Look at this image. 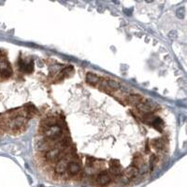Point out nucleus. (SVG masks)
<instances>
[{
  "label": "nucleus",
  "instance_id": "10",
  "mask_svg": "<svg viewBox=\"0 0 187 187\" xmlns=\"http://www.w3.org/2000/svg\"><path fill=\"white\" fill-rule=\"evenodd\" d=\"M24 122H25L24 117H21V116L16 117L14 120H13V122H12V127H13L14 129H18V128H20V127L23 126Z\"/></svg>",
  "mask_w": 187,
  "mask_h": 187
},
{
  "label": "nucleus",
  "instance_id": "12",
  "mask_svg": "<svg viewBox=\"0 0 187 187\" xmlns=\"http://www.w3.org/2000/svg\"><path fill=\"white\" fill-rule=\"evenodd\" d=\"M107 87L111 90H116V89L120 88V83L116 81L113 80H107Z\"/></svg>",
  "mask_w": 187,
  "mask_h": 187
},
{
  "label": "nucleus",
  "instance_id": "4",
  "mask_svg": "<svg viewBox=\"0 0 187 187\" xmlns=\"http://www.w3.org/2000/svg\"><path fill=\"white\" fill-rule=\"evenodd\" d=\"M67 166H68V161L67 159H60L58 163L56 164V166H55V171L59 174H63L66 170L67 169Z\"/></svg>",
  "mask_w": 187,
  "mask_h": 187
},
{
  "label": "nucleus",
  "instance_id": "3",
  "mask_svg": "<svg viewBox=\"0 0 187 187\" xmlns=\"http://www.w3.org/2000/svg\"><path fill=\"white\" fill-rule=\"evenodd\" d=\"M95 182H96V184L100 185V186L107 185V184H109V182H110V177H109V174L106 172L100 173L98 176L96 177Z\"/></svg>",
  "mask_w": 187,
  "mask_h": 187
},
{
  "label": "nucleus",
  "instance_id": "6",
  "mask_svg": "<svg viewBox=\"0 0 187 187\" xmlns=\"http://www.w3.org/2000/svg\"><path fill=\"white\" fill-rule=\"evenodd\" d=\"M67 170L70 175H77V174L81 172V166L79 165L78 163L71 162L70 164H68Z\"/></svg>",
  "mask_w": 187,
  "mask_h": 187
},
{
  "label": "nucleus",
  "instance_id": "11",
  "mask_svg": "<svg viewBox=\"0 0 187 187\" xmlns=\"http://www.w3.org/2000/svg\"><path fill=\"white\" fill-rule=\"evenodd\" d=\"M110 171L113 175L118 176L122 173V168L119 164H110Z\"/></svg>",
  "mask_w": 187,
  "mask_h": 187
},
{
  "label": "nucleus",
  "instance_id": "7",
  "mask_svg": "<svg viewBox=\"0 0 187 187\" xmlns=\"http://www.w3.org/2000/svg\"><path fill=\"white\" fill-rule=\"evenodd\" d=\"M124 177L126 178V179H131V178H134V177L137 176V174H138V168L136 167V166H130V167H128L127 169L124 170Z\"/></svg>",
  "mask_w": 187,
  "mask_h": 187
},
{
  "label": "nucleus",
  "instance_id": "9",
  "mask_svg": "<svg viewBox=\"0 0 187 187\" xmlns=\"http://www.w3.org/2000/svg\"><path fill=\"white\" fill-rule=\"evenodd\" d=\"M86 81L91 85H95L96 83H98L99 78L96 75L93 74V73H88L87 76H86Z\"/></svg>",
  "mask_w": 187,
  "mask_h": 187
},
{
  "label": "nucleus",
  "instance_id": "2",
  "mask_svg": "<svg viewBox=\"0 0 187 187\" xmlns=\"http://www.w3.org/2000/svg\"><path fill=\"white\" fill-rule=\"evenodd\" d=\"M11 67L10 66V64L8 63L7 61H1L0 62V74L3 78H9L11 77Z\"/></svg>",
  "mask_w": 187,
  "mask_h": 187
},
{
  "label": "nucleus",
  "instance_id": "8",
  "mask_svg": "<svg viewBox=\"0 0 187 187\" xmlns=\"http://www.w3.org/2000/svg\"><path fill=\"white\" fill-rule=\"evenodd\" d=\"M142 101V97L139 95H131L127 97V102L129 104H139Z\"/></svg>",
  "mask_w": 187,
  "mask_h": 187
},
{
  "label": "nucleus",
  "instance_id": "5",
  "mask_svg": "<svg viewBox=\"0 0 187 187\" xmlns=\"http://www.w3.org/2000/svg\"><path fill=\"white\" fill-rule=\"evenodd\" d=\"M60 156V151L58 149H52V150H49L48 152L46 153V158L48 161H51V162H53V161H56L57 159L59 158Z\"/></svg>",
  "mask_w": 187,
  "mask_h": 187
},
{
  "label": "nucleus",
  "instance_id": "13",
  "mask_svg": "<svg viewBox=\"0 0 187 187\" xmlns=\"http://www.w3.org/2000/svg\"><path fill=\"white\" fill-rule=\"evenodd\" d=\"M152 144H153V146H154L157 150H158V149L159 150H161V149L164 147V143H163V141H161L160 139H158V140H154Z\"/></svg>",
  "mask_w": 187,
  "mask_h": 187
},
{
  "label": "nucleus",
  "instance_id": "1",
  "mask_svg": "<svg viewBox=\"0 0 187 187\" xmlns=\"http://www.w3.org/2000/svg\"><path fill=\"white\" fill-rule=\"evenodd\" d=\"M45 136L50 139H55L61 136V128L58 125H50L45 132Z\"/></svg>",
  "mask_w": 187,
  "mask_h": 187
}]
</instances>
